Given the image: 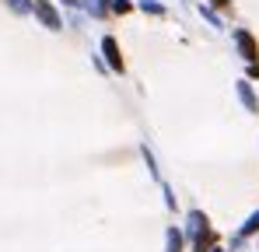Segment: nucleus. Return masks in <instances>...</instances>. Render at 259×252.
<instances>
[{"label":"nucleus","mask_w":259,"mask_h":252,"mask_svg":"<svg viewBox=\"0 0 259 252\" xmlns=\"http://www.w3.org/2000/svg\"><path fill=\"white\" fill-rule=\"evenodd\" d=\"M256 231H259V210L249 214V221L242 224V238H249V235H256Z\"/></svg>","instance_id":"423d86ee"},{"label":"nucleus","mask_w":259,"mask_h":252,"mask_svg":"<svg viewBox=\"0 0 259 252\" xmlns=\"http://www.w3.org/2000/svg\"><path fill=\"white\" fill-rule=\"evenodd\" d=\"M35 14L42 18L46 28H60V14L53 11V4H46V0H35Z\"/></svg>","instance_id":"f03ea898"},{"label":"nucleus","mask_w":259,"mask_h":252,"mask_svg":"<svg viewBox=\"0 0 259 252\" xmlns=\"http://www.w3.org/2000/svg\"><path fill=\"white\" fill-rule=\"evenodd\" d=\"M11 7H14L18 14H28V11H32V4H28V0H11Z\"/></svg>","instance_id":"6e6552de"},{"label":"nucleus","mask_w":259,"mask_h":252,"mask_svg":"<svg viewBox=\"0 0 259 252\" xmlns=\"http://www.w3.org/2000/svg\"><path fill=\"white\" fill-rule=\"evenodd\" d=\"M140 7H144V11H151V14H165V7H161V4H154V0H140Z\"/></svg>","instance_id":"0eeeda50"},{"label":"nucleus","mask_w":259,"mask_h":252,"mask_svg":"<svg viewBox=\"0 0 259 252\" xmlns=\"http://www.w3.org/2000/svg\"><path fill=\"white\" fill-rule=\"evenodd\" d=\"M238 98L245 102L249 112H259V102H256V95H252V88H249V81H238Z\"/></svg>","instance_id":"20e7f679"},{"label":"nucleus","mask_w":259,"mask_h":252,"mask_svg":"<svg viewBox=\"0 0 259 252\" xmlns=\"http://www.w3.org/2000/svg\"><path fill=\"white\" fill-rule=\"evenodd\" d=\"M235 42H238V49H242V56L249 60V63H256L259 60V49H256V39L249 35V32H235Z\"/></svg>","instance_id":"f257e3e1"},{"label":"nucleus","mask_w":259,"mask_h":252,"mask_svg":"<svg viewBox=\"0 0 259 252\" xmlns=\"http://www.w3.org/2000/svg\"><path fill=\"white\" fill-rule=\"evenodd\" d=\"M249 74H252V77H259V63H252V67H249Z\"/></svg>","instance_id":"9b49d317"},{"label":"nucleus","mask_w":259,"mask_h":252,"mask_svg":"<svg viewBox=\"0 0 259 252\" xmlns=\"http://www.w3.org/2000/svg\"><path fill=\"white\" fill-rule=\"evenodd\" d=\"M214 4H217V7H228V4H231V0H214Z\"/></svg>","instance_id":"f8f14e48"},{"label":"nucleus","mask_w":259,"mask_h":252,"mask_svg":"<svg viewBox=\"0 0 259 252\" xmlns=\"http://www.w3.org/2000/svg\"><path fill=\"white\" fill-rule=\"evenodd\" d=\"M70 4H77V0H70Z\"/></svg>","instance_id":"ddd939ff"},{"label":"nucleus","mask_w":259,"mask_h":252,"mask_svg":"<svg viewBox=\"0 0 259 252\" xmlns=\"http://www.w3.org/2000/svg\"><path fill=\"white\" fill-rule=\"evenodd\" d=\"M91 11L95 14H105V0H91Z\"/></svg>","instance_id":"9d476101"},{"label":"nucleus","mask_w":259,"mask_h":252,"mask_svg":"<svg viewBox=\"0 0 259 252\" xmlns=\"http://www.w3.org/2000/svg\"><path fill=\"white\" fill-rule=\"evenodd\" d=\"M102 49H105V60H109V67L123 74V56H119V46H116V39H105V42H102Z\"/></svg>","instance_id":"7ed1b4c3"},{"label":"nucleus","mask_w":259,"mask_h":252,"mask_svg":"<svg viewBox=\"0 0 259 252\" xmlns=\"http://www.w3.org/2000/svg\"><path fill=\"white\" fill-rule=\"evenodd\" d=\"M112 11H119V14H126V11H130V0H112Z\"/></svg>","instance_id":"1a4fd4ad"},{"label":"nucleus","mask_w":259,"mask_h":252,"mask_svg":"<svg viewBox=\"0 0 259 252\" xmlns=\"http://www.w3.org/2000/svg\"><path fill=\"white\" fill-rule=\"evenodd\" d=\"M165 245H168V252H182V231L168 228V238H165Z\"/></svg>","instance_id":"39448f33"}]
</instances>
